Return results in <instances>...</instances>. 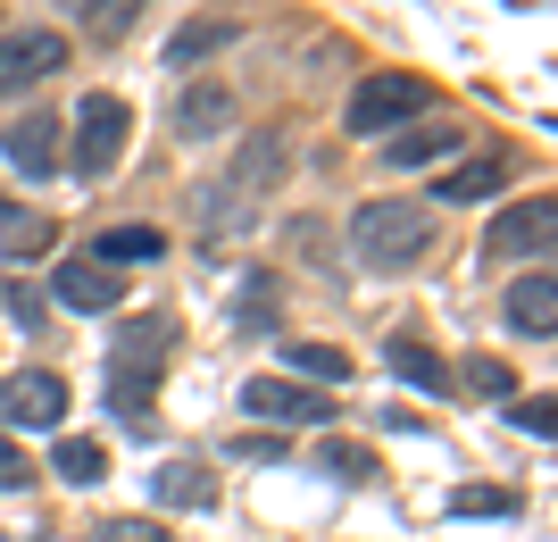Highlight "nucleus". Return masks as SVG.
Wrapping results in <instances>:
<instances>
[{"instance_id": "nucleus-13", "label": "nucleus", "mask_w": 558, "mask_h": 542, "mask_svg": "<svg viewBox=\"0 0 558 542\" xmlns=\"http://www.w3.org/2000/svg\"><path fill=\"white\" fill-rule=\"evenodd\" d=\"M384 368H392L400 384H417V393H450V384H459V376H450V359L425 351L417 334H392V342H384Z\"/></svg>"}, {"instance_id": "nucleus-10", "label": "nucleus", "mask_w": 558, "mask_h": 542, "mask_svg": "<svg viewBox=\"0 0 558 542\" xmlns=\"http://www.w3.org/2000/svg\"><path fill=\"white\" fill-rule=\"evenodd\" d=\"M500 184H509V150H475V159H450L434 201H442V209H466V201H492Z\"/></svg>"}, {"instance_id": "nucleus-16", "label": "nucleus", "mask_w": 558, "mask_h": 542, "mask_svg": "<svg viewBox=\"0 0 558 542\" xmlns=\"http://www.w3.org/2000/svg\"><path fill=\"white\" fill-rule=\"evenodd\" d=\"M459 125H417V134H392V142H384V159H392V167H425V159H450V150H459Z\"/></svg>"}, {"instance_id": "nucleus-8", "label": "nucleus", "mask_w": 558, "mask_h": 542, "mask_svg": "<svg viewBox=\"0 0 558 542\" xmlns=\"http://www.w3.org/2000/svg\"><path fill=\"white\" fill-rule=\"evenodd\" d=\"M550 234H558V209H550V201H525V209H500V217H492L484 251H492V260H542Z\"/></svg>"}, {"instance_id": "nucleus-12", "label": "nucleus", "mask_w": 558, "mask_h": 542, "mask_svg": "<svg viewBox=\"0 0 558 542\" xmlns=\"http://www.w3.org/2000/svg\"><path fill=\"white\" fill-rule=\"evenodd\" d=\"M509 326L525 334V342H550V334H558V284L542 276V267L509 284Z\"/></svg>"}, {"instance_id": "nucleus-1", "label": "nucleus", "mask_w": 558, "mask_h": 542, "mask_svg": "<svg viewBox=\"0 0 558 542\" xmlns=\"http://www.w3.org/2000/svg\"><path fill=\"white\" fill-rule=\"evenodd\" d=\"M167 359H175V317H159V309H150V317H134V326L117 334V359H109V409H117V425L150 434Z\"/></svg>"}, {"instance_id": "nucleus-2", "label": "nucleus", "mask_w": 558, "mask_h": 542, "mask_svg": "<svg viewBox=\"0 0 558 542\" xmlns=\"http://www.w3.org/2000/svg\"><path fill=\"white\" fill-rule=\"evenodd\" d=\"M350 251L375 276H400V267H417L434 251V209L425 201H367V209L350 217Z\"/></svg>"}, {"instance_id": "nucleus-24", "label": "nucleus", "mask_w": 558, "mask_h": 542, "mask_svg": "<svg viewBox=\"0 0 558 542\" xmlns=\"http://www.w3.org/2000/svg\"><path fill=\"white\" fill-rule=\"evenodd\" d=\"M217 43H233V25H184V34L167 43V59H175V68H192V59H209Z\"/></svg>"}, {"instance_id": "nucleus-17", "label": "nucleus", "mask_w": 558, "mask_h": 542, "mask_svg": "<svg viewBox=\"0 0 558 542\" xmlns=\"http://www.w3.org/2000/svg\"><path fill=\"white\" fill-rule=\"evenodd\" d=\"M0 251L9 260H34V251H50V217H25L9 192H0Z\"/></svg>"}, {"instance_id": "nucleus-20", "label": "nucleus", "mask_w": 558, "mask_h": 542, "mask_svg": "<svg viewBox=\"0 0 558 542\" xmlns=\"http://www.w3.org/2000/svg\"><path fill=\"white\" fill-rule=\"evenodd\" d=\"M50 475H59V484H100V475H109V459H100V443H84V434H75V443L50 450Z\"/></svg>"}, {"instance_id": "nucleus-14", "label": "nucleus", "mask_w": 558, "mask_h": 542, "mask_svg": "<svg viewBox=\"0 0 558 542\" xmlns=\"http://www.w3.org/2000/svg\"><path fill=\"white\" fill-rule=\"evenodd\" d=\"M226 125H233V93H226V84H192L184 109H175V134H184V142H217Z\"/></svg>"}, {"instance_id": "nucleus-6", "label": "nucleus", "mask_w": 558, "mask_h": 542, "mask_svg": "<svg viewBox=\"0 0 558 542\" xmlns=\"http://www.w3.org/2000/svg\"><path fill=\"white\" fill-rule=\"evenodd\" d=\"M59 418H68V376L59 368L0 376V425H59Z\"/></svg>"}, {"instance_id": "nucleus-31", "label": "nucleus", "mask_w": 558, "mask_h": 542, "mask_svg": "<svg viewBox=\"0 0 558 542\" xmlns=\"http://www.w3.org/2000/svg\"><path fill=\"white\" fill-rule=\"evenodd\" d=\"M233 450H242V459H283V443H276V434H242Z\"/></svg>"}, {"instance_id": "nucleus-11", "label": "nucleus", "mask_w": 558, "mask_h": 542, "mask_svg": "<svg viewBox=\"0 0 558 542\" xmlns=\"http://www.w3.org/2000/svg\"><path fill=\"white\" fill-rule=\"evenodd\" d=\"M0 159L17 167V176H59V118H17L9 134H0Z\"/></svg>"}, {"instance_id": "nucleus-7", "label": "nucleus", "mask_w": 558, "mask_h": 542, "mask_svg": "<svg viewBox=\"0 0 558 542\" xmlns=\"http://www.w3.org/2000/svg\"><path fill=\"white\" fill-rule=\"evenodd\" d=\"M242 409H251L258 425H326V393L317 384H292V376H251L242 384Z\"/></svg>"}, {"instance_id": "nucleus-29", "label": "nucleus", "mask_w": 558, "mask_h": 542, "mask_svg": "<svg viewBox=\"0 0 558 542\" xmlns=\"http://www.w3.org/2000/svg\"><path fill=\"white\" fill-rule=\"evenodd\" d=\"M59 9H68V17H93L100 34H109V25H117V9H125V0H59ZM125 17H134V9H125Z\"/></svg>"}, {"instance_id": "nucleus-9", "label": "nucleus", "mask_w": 558, "mask_h": 542, "mask_svg": "<svg viewBox=\"0 0 558 542\" xmlns=\"http://www.w3.org/2000/svg\"><path fill=\"white\" fill-rule=\"evenodd\" d=\"M50 284H59V301L84 309V317H100V309L125 301V276H117V267H100L93 251H84V260H59V276H50Z\"/></svg>"}, {"instance_id": "nucleus-26", "label": "nucleus", "mask_w": 558, "mask_h": 542, "mask_svg": "<svg viewBox=\"0 0 558 542\" xmlns=\"http://www.w3.org/2000/svg\"><path fill=\"white\" fill-rule=\"evenodd\" d=\"M9 317H17V326L34 334V342L50 334V309H43V292H34V284H9Z\"/></svg>"}, {"instance_id": "nucleus-5", "label": "nucleus", "mask_w": 558, "mask_h": 542, "mask_svg": "<svg viewBox=\"0 0 558 542\" xmlns=\"http://www.w3.org/2000/svg\"><path fill=\"white\" fill-rule=\"evenodd\" d=\"M68 68V34H50V25H17V34H0V100L9 93H34L43 75Z\"/></svg>"}, {"instance_id": "nucleus-19", "label": "nucleus", "mask_w": 558, "mask_h": 542, "mask_svg": "<svg viewBox=\"0 0 558 542\" xmlns=\"http://www.w3.org/2000/svg\"><path fill=\"white\" fill-rule=\"evenodd\" d=\"M276 176H283V150H276V142H267V134L242 142V159H233V192H267Z\"/></svg>"}, {"instance_id": "nucleus-22", "label": "nucleus", "mask_w": 558, "mask_h": 542, "mask_svg": "<svg viewBox=\"0 0 558 542\" xmlns=\"http://www.w3.org/2000/svg\"><path fill=\"white\" fill-rule=\"evenodd\" d=\"M450 518H517V493H500V484H459V493H450Z\"/></svg>"}, {"instance_id": "nucleus-18", "label": "nucleus", "mask_w": 558, "mask_h": 542, "mask_svg": "<svg viewBox=\"0 0 558 542\" xmlns=\"http://www.w3.org/2000/svg\"><path fill=\"white\" fill-rule=\"evenodd\" d=\"M159 251H167V242L150 234V226H117V234L93 242V260H100V267H142V260H159Z\"/></svg>"}, {"instance_id": "nucleus-28", "label": "nucleus", "mask_w": 558, "mask_h": 542, "mask_svg": "<svg viewBox=\"0 0 558 542\" xmlns=\"http://www.w3.org/2000/svg\"><path fill=\"white\" fill-rule=\"evenodd\" d=\"M25 484H34V468H25V450L9 443V434H0V493H25Z\"/></svg>"}, {"instance_id": "nucleus-3", "label": "nucleus", "mask_w": 558, "mask_h": 542, "mask_svg": "<svg viewBox=\"0 0 558 542\" xmlns=\"http://www.w3.org/2000/svg\"><path fill=\"white\" fill-rule=\"evenodd\" d=\"M68 142H75L68 150L75 176H109V167L125 159V142H134V109H125L117 93H84L75 100V134Z\"/></svg>"}, {"instance_id": "nucleus-21", "label": "nucleus", "mask_w": 558, "mask_h": 542, "mask_svg": "<svg viewBox=\"0 0 558 542\" xmlns=\"http://www.w3.org/2000/svg\"><path fill=\"white\" fill-rule=\"evenodd\" d=\"M317 376V384H350V359L333 342H292V384Z\"/></svg>"}, {"instance_id": "nucleus-4", "label": "nucleus", "mask_w": 558, "mask_h": 542, "mask_svg": "<svg viewBox=\"0 0 558 542\" xmlns=\"http://www.w3.org/2000/svg\"><path fill=\"white\" fill-rule=\"evenodd\" d=\"M425 75H359V93H350V134H392V125H409L425 109Z\"/></svg>"}, {"instance_id": "nucleus-15", "label": "nucleus", "mask_w": 558, "mask_h": 542, "mask_svg": "<svg viewBox=\"0 0 558 542\" xmlns=\"http://www.w3.org/2000/svg\"><path fill=\"white\" fill-rule=\"evenodd\" d=\"M150 493H159L167 509H217V475L201 468V459H167V468L150 475Z\"/></svg>"}, {"instance_id": "nucleus-27", "label": "nucleus", "mask_w": 558, "mask_h": 542, "mask_svg": "<svg viewBox=\"0 0 558 542\" xmlns=\"http://www.w3.org/2000/svg\"><path fill=\"white\" fill-rule=\"evenodd\" d=\"M466 384H475V393H492V401H517V376L500 368V359H466Z\"/></svg>"}, {"instance_id": "nucleus-30", "label": "nucleus", "mask_w": 558, "mask_h": 542, "mask_svg": "<svg viewBox=\"0 0 558 542\" xmlns=\"http://www.w3.org/2000/svg\"><path fill=\"white\" fill-rule=\"evenodd\" d=\"M509 418L525 425V434H534V443H550V425H558V418H550V401H517Z\"/></svg>"}, {"instance_id": "nucleus-23", "label": "nucleus", "mask_w": 558, "mask_h": 542, "mask_svg": "<svg viewBox=\"0 0 558 542\" xmlns=\"http://www.w3.org/2000/svg\"><path fill=\"white\" fill-rule=\"evenodd\" d=\"M317 475H342V484H367V475H375V459H367L359 443H326V450H317Z\"/></svg>"}, {"instance_id": "nucleus-25", "label": "nucleus", "mask_w": 558, "mask_h": 542, "mask_svg": "<svg viewBox=\"0 0 558 542\" xmlns=\"http://www.w3.org/2000/svg\"><path fill=\"white\" fill-rule=\"evenodd\" d=\"M93 542H175V534H167L159 518H100Z\"/></svg>"}]
</instances>
